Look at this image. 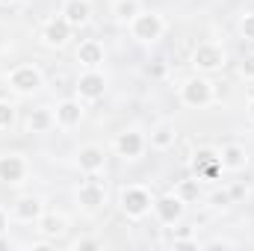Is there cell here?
Listing matches in <instances>:
<instances>
[{"label":"cell","mask_w":254,"mask_h":251,"mask_svg":"<svg viewBox=\"0 0 254 251\" xmlns=\"http://www.w3.org/2000/svg\"><path fill=\"white\" fill-rule=\"evenodd\" d=\"M178 101L187 110H207L216 104V86L207 74H192L187 80H181L178 86Z\"/></svg>","instance_id":"obj_1"},{"label":"cell","mask_w":254,"mask_h":251,"mask_svg":"<svg viewBox=\"0 0 254 251\" xmlns=\"http://www.w3.org/2000/svg\"><path fill=\"white\" fill-rule=\"evenodd\" d=\"M119 210H122V216L130 219V222H142L154 210L151 189L142 187V184H127V187H122L119 189Z\"/></svg>","instance_id":"obj_2"},{"label":"cell","mask_w":254,"mask_h":251,"mask_svg":"<svg viewBox=\"0 0 254 251\" xmlns=\"http://www.w3.org/2000/svg\"><path fill=\"white\" fill-rule=\"evenodd\" d=\"M6 86L18 98H33V95H39L45 89V74L36 63H21L6 71Z\"/></svg>","instance_id":"obj_3"},{"label":"cell","mask_w":254,"mask_h":251,"mask_svg":"<svg viewBox=\"0 0 254 251\" xmlns=\"http://www.w3.org/2000/svg\"><path fill=\"white\" fill-rule=\"evenodd\" d=\"M127 30H130V39H133L136 45H157V42L166 36L169 21H166L160 12H154V9H142V12L127 24Z\"/></svg>","instance_id":"obj_4"},{"label":"cell","mask_w":254,"mask_h":251,"mask_svg":"<svg viewBox=\"0 0 254 251\" xmlns=\"http://www.w3.org/2000/svg\"><path fill=\"white\" fill-rule=\"evenodd\" d=\"M190 63L195 68V74H207L210 77V74H219V71L228 68V51L219 42H198L192 48Z\"/></svg>","instance_id":"obj_5"},{"label":"cell","mask_w":254,"mask_h":251,"mask_svg":"<svg viewBox=\"0 0 254 251\" xmlns=\"http://www.w3.org/2000/svg\"><path fill=\"white\" fill-rule=\"evenodd\" d=\"M107 89H110V77H107L104 68H83L77 74V80H74V92H77V98L83 104L101 101L107 95Z\"/></svg>","instance_id":"obj_6"},{"label":"cell","mask_w":254,"mask_h":251,"mask_svg":"<svg viewBox=\"0 0 254 251\" xmlns=\"http://www.w3.org/2000/svg\"><path fill=\"white\" fill-rule=\"evenodd\" d=\"M113 151H116V157H122L125 163L142 160L145 151H148V133L139 130V127H125V130H119L116 139H113Z\"/></svg>","instance_id":"obj_7"},{"label":"cell","mask_w":254,"mask_h":251,"mask_svg":"<svg viewBox=\"0 0 254 251\" xmlns=\"http://www.w3.org/2000/svg\"><path fill=\"white\" fill-rule=\"evenodd\" d=\"M74 39V27L65 21L63 15H51L42 27H39V45L48 51H63L68 42Z\"/></svg>","instance_id":"obj_8"},{"label":"cell","mask_w":254,"mask_h":251,"mask_svg":"<svg viewBox=\"0 0 254 251\" xmlns=\"http://www.w3.org/2000/svg\"><path fill=\"white\" fill-rule=\"evenodd\" d=\"M107 148L98 145V142H89V145H80L77 154H74V169L86 178H98L107 172Z\"/></svg>","instance_id":"obj_9"},{"label":"cell","mask_w":254,"mask_h":251,"mask_svg":"<svg viewBox=\"0 0 254 251\" xmlns=\"http://www.w3.org/2000/svg\"><path fill=\"white\" fill-rule=\"evenodd\" d=\"M192 175H195L201 184H216V181H222L225 166H222L219 148H198V151L192 154Z\"/></svg>","instance_id":"obj_10"},{"label":"cell","mask_w":254,"mask_h":251,"mask_svg":"<svg viewBox=\"0 0 254 251\" xmlns=\"http://www.w3.org/2000/svg\"><path fill=\"white\" fill-rule=\"evenodd\" d=\"M151 213L157 216L160 225L175 228V225L184 222V216H187V204H184L175 192H163V195H154V210H151Z\"/></svg>","instance_id":"obj_11"},{"label":"cell","mask_w":254,"mask_h":251,"mask_svg":"<svg viewBox=\"0 0 254 251\" xmlns=\"http://www.w3.org/2000/svg\"><path fill=\"white\" fill-rule=\"evenodd\" d=\"M30 178V160L18 151H6L0 154V184L6 187H21Z\"/></svg>","instance_id":"obj_12"},{"label":"cell","mask_w":254,"mask_h":251,"mask_svg":"<svg viewBox=\"0 0 254 251\" xmlns=\"http://www.w3.org/2000/svg\"><path fill=\"white\" fill-rule=\"evenodd\" d=\"M74 198H77V207L83 213H98L107 204V187L101 181H95V178H86L80 187L74 189Z\"/></svg>","instance_id":"obj_13"},{"label":"cell","mask_w":254,"mask_h":251,"mask_svg":"<svg viewBox=\"0 0 254 251\" xmlns=\"http://www.w3.org/2000/svg\"><path fill=\"white\" fill-rule=\"evenodd\" d=\"M54 119H57L60 130H77L86 119V104L80 98H65L54 107Z\"/></svg>","instance_id":"obj_14"},{"label":"cell","mask_w":254,"mask_h":251,"mask_svg":"<svg viewBox=\"0 0 254 251\" xmlns=\"http://www.w3.org/2000/svg\"><path fill=\"white\" fill-rule=\"evenodd\" d=\"M45 210H48V207H45V198H42V195H21V198H15V204H12L9 213H12V219L21 222V225H36Z\"/></svg>","instance_id":"obj_15"},{"label":"cell","mask_w":254,"mask_h":251,"mask_svg":"<svg viewBox=\"0 0 254 251\" xmlns=\"http://www.w3.org/2000/svg\"><path fill=\"white\" fill-rule=\"evenodd\" d=\"M68 228H71V219H68L65 213H60V210H45L42 219L36 222L39 237H45V240H51V243L63 240L65 234H68Z\"/></svg>","instance_id":"obj_16"},{"label":"cell","mask_w":254,"mask_h":251,"mask_svg":"<svg viewBox=\"0 0 254 251\" xmlns=\"http://www.w3.org/2000/svg\"><path fill=\"white\" fill-rule=\"evenodd\" d=\"M219 157H222L225 172H231V175H240V172H246V169L252 166V154H249L246 145H240V142L222 145V148H219Z\"/></svg>","instance_id":"obj_17"},{"label":"cell","mask_w":254,"mask_h":251,"mask_svg":"<svg viewBox=\"0 0 254 251\" xmlns=\"http://www.w3.org/2000/svg\"><path fill=\"white\" fill-rule=\"evenodd\" d=\"M74 60L80 63V68H104V63H107V48L98 39H83L77 45V51H74Z\"/></svg>","instance_id":"obj_18"},{"label":"cell","mask_w":254,"mask_h":251,"mask_svg":"<svg viewBox=\"0 0 254 251\" xmlns=\"http://www.w3.org/2000/svg\"><path fill=\"white\" fill-rule=\"evenodd\" d=\"M92 12H95L92 9V0H63V6H60V15H63L74 30L86 27L92 21Z\"/></svg>","instance_id":"obj_19"},{"label":"cell","mask_w":254,"mask_h":251,"mask_svg":"<svg viewBox=\"0 0 254 251\" xmlns=\"http://www.w3.org/2000/svg\"><path fill=\"white\" fill-rule=\"evenodd\" d=\"M24 127H27V133H33V136H45V133H51V130L57 127L54 107H36V110H30Z\"/></svg>","instance_id":"obj_20"},{"label":"cell","mask_w":254,"mask_h":251,"mask_svg":"<svg viewBox=\"0 0 254 251\" xmlns=\"http://www.w3.org/2000/svg\"><path fill=\"white\" fill-rule=\"evenodd\" d=\"M175 142H178V127L172 125V122H157V125L151 127L148 148H154V151H169V148H175Z\"/></svg>","instance_id":"obj_21"},{"label":"cell","mask_w":254,"mask_h":251,"mask_svg":"<svg viewBox=\"0 0 254 251\" xmlns=\"http://www.w3.org/2000/svg\"><path fill=\"white\" fill-rule=\"evenodd\" d=\"M139 12H142V0H116V3H113V9H110L113 21H116V24H122V27H127Z\"/></svg>","instance_id":"obj_22"},{"label":"cell","mask_w":254,"mask_h":251,"mask_svg":"<svg viewBox=\"0 0 254 251\" xmlns=\"http://www.w3.org/2000/svg\"><path fill=\"white\" fill-rule=\"evenodd\" d=\"M172 192H175L187 207H190V204H195V201L201 198V181H198L195 175H192V178H184V181H178V184H175Z\"/></svg>","instance_id":"obj_23"},{"label":"cell","mask_w":254,"mask_h":251,"mask_svg":"<svg viewBox=\"0 0 254 251\" xmlns=\"http://www.w3.org/2000/svg\"><path fill=\"white\" fill-rule=\"evenodd\" d=\"M169 246L175 251H198L201 249V243H198V237L192 234V228H178V231L172 234Z\"/></svg>","instance_id":"obj_24"},{"label":"cell","mask_w":254,"mask_h":251,"mask_svg":"<svg viewBox=\"0 0 254 251\" xmlns=\"http://www.w3.org/2000/svg\"><path fill=\"white\" fill-rule=\"evenodd\" d=\"M237 33H240L246 42H252L254 45V9L240 15V21H237Z\"/></svg>","instance_id":"obj_25"},{"label":"cell","mask_w":254,"mask_h":251,"mask_svg":"<svg viewBox=\"0 0 254 251\" xmlns=\"http://www.w3.org/2000/svg\"><path fill=\"white\" fill-rule=\"evenodd\" d=\"M231 204H234V198H231L228 189H216V192L210 195V207H213V210H228Z\"/></svg>","instance_id":"obj_26"},{"label":"cell","mask_w":254,"mask_h":251,"mask_svg":"<svg viewBox=\"0 0 254 251\" xmlns=\"http://www.w3.org/2000/svg\"><path fill=\"white\" fill-rule=\"evenodd\" d=\"M15 125V107L9 101H0V130H12Z\"/></svg>","instance_id":"obj_27"},{"label":"cell","mask_w":254,"mask_h":251,"mask_svg":"<svg viewBox=\"0 0 254 251\" xmlns=\"http://www.w3.org/2000/svg\"><path fill=\"white\" fill-rule=\"evenodd\" d=\"M71 249L74 251H95V249H104V243L95 240V237H80V240L71 243Z\"/></svg>","instance_id":"obj_28"},{"label":"cell","mask_w":254,"mask_h":251,"mask_svg":"<svg viewBox=\"0 0 254 251\" xmlns=\"http://www.w3.org/2000/svg\"><path fill=\"white\" fill-rule=\"evenodd\" d=\"M240 243L237 240H231V237H216V240H210V243H204L201 249H207V251H216V249H237Z\"/></svg>","instance_id":"obj_29"},{"label":"cell","mask_w":254,"mask_h":251,"mask_svg":"<svg viewBox=\"0 0 254 251\" xmlns=\"http://www.w3.org/2000/svg\"><path fill=\"white\" fill-rule=\"evenodd\" d=\"M240 77L249 80V83H254V51L243 57V63H240Z\"/></svg>","instance_id":"obj_30"},{"label":"cell","mask_w":254,"mask_h":251,"mask_svg":"<svg viewBox=\"0 0 254 251\" xmlns=\"http://www.w3.org/2000/svg\"><path fill=\"white\" fill-rule=\"evenodd\" d=\"M9 222H12V213H9L6 207H0V237L9 234Z\"/></svg>","instance_id":"obj_31"},{"label":"cell","mask_w":254,"mask_h":251,"mask_svg":"<svg viewBox=\"0 0 254 251\" xmlns=\"http://www.w3.org/2000/svg\"><path fill=\"white\" fill-rule=\"evenodd\" d=\"M231 192V198H234V204H237V198H243V195H249V189L243 187V184H234V187L228 189Z\"/></svg>","instance_id":"obj_32"},{"label":"cell","mask_w":254,"mask_h":251,"mask_svg":"<svg viewBox=\"0 0 254 251\" xmlns=\"http://www.w3.org/2000/svg\"><path fill=\"white\" fill-rule=\"evenodd\" d=\"M246 116H249V119L254 122V95L249 98V104H246Z\"/></svg>","instance_id":"obj_33"},{"label":"cell","mask_w":254,"mask_h":251,"mask_svg":"<svg viewBox=\"0 0 254 251\" xmlns=\"http://www.w3.org/2000/svg\"><path fill=\"white\" fill-rule=\"evenodd\" d=\"M18 0H0V6H15Z\"/></svg>","instance_id":"obj_34"}]
</instances>
